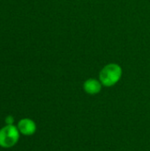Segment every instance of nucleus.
I'll return each instance as SVG.
<instances>
[{"mask_svg": "<svg viewBox=\"0 0 150 151\" xmlns=\"http://www.w3.org/2000/svg\"><path fill=\"white\" fill-rule=\"evenodd\" d=\"M19 131L14 125H6L0 129V147L9 149L17 144L19 140Z\"/></svg>", "mask_w": 150, "mask_h": 151, "instance_id": "2", "label": "nucleus"}, {"mask_svg": "<svg viewBox=\"0 0 150 151\" xmlns=\"http://www.w3.org/2000/svg\"><path fill=\"white\" fill-rule=\"evenodd\" d=\"M122 68L119 65L111 63L106 65L99 73L101 83L105 87H112L116 85L122 77Z\"/></svg>", "mask_w": 150, "mask_h": 151, "instance_id": "1", "label": "nucleus"}, {"mask_svg": "<svg viewBox=\"0 0 150 151\" xmlns=\"http://www.w3.org/2000/svg\"><path fill=\"white\" fill-rule=\"evenodd\" d=\"M102 83L95 79H88L83 84L84 91L88 95H96L102 90Z\"/></svg>", "mask_w": 150, "mask_h": 151, "instance_id": "4", "label": "nucleus"}, {"mask_svg": "<svg viewBox=\"0 0 150 151\" xmlns=\"http://www.w3.org/2000/svg\"><path fill=\"white\" fill-rule=\"evenodd\" d=\"M4 121H5L6 125H13V123H14V119H13L12 116H7V117L5 118Z\"/></svg>", "mask_w": 150, "mask_h": 151, "instance_id": "5", "label": "nucleus"}, {"mask_svg": "<svg viewBox=\"0 0 150 151\" xmlns=\"http://www.w3.org/2000/svg\"><path fill=\"white\" fill-rule=\"evenodd\" d=\"M17 127L19 133L23 135H33L36 132V124L34 120L30 119H22L19 121Z\"/></svg>", "mask_w": 150, "mask_h": 151, "instance_id": "3", "label": "nucleus"}]
</instances>
